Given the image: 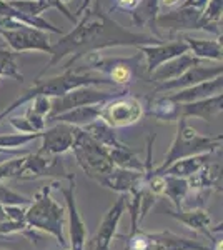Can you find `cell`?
<instances>
[{"instance_id":"6da1fadb","label":"cell","mask_w":223,"mask_h":250,"mask_svg":"<svg viewBox=\"0 0 223 250\" xmlns=\"http://www.w3.org/2000/svg\"><path fill=\"white\" fill-rule=\"evenodd\" d=\"M165 42L163 39L157 37L153 34L145 32H133L125 27H122L117 20L108 17L100 9V3H95V7L87 9L77 20L75 27L67 34L60 35L57 42L52 43L50 60L45 63V67L39 72L35 79H40L47 74L50 68L59 65L65 57L70 60L65 63L63 68L74 67L79 60L90 54L103 50L112 47H142V45H157Z\"/></svg>"},{"instance_id":"7a4b0ae2","label":"cell","mask_w":223,"mask_h":250,"mask_svg":"<svg viewBox=\"0 0 223 250\" xmlns=\"http://www.w3.org/2000/svg\"><path fill=\"white\" fill-rule=\"evenodd\" d=\"M85 85L115 87L110 80L102 77V75H99V74H93V72H77L74 67L65 68L63 74L55 75V77H47L43 80L35 79L34 85L30 88H27L25 92H22L17 100H14L5 110L0 112V124L9 115H12V112L17 110L20 105H25V104L30 102L35 95H47V97H50V99H55V97L67 94L72 88L85 87Z\"/></svg>"},{"instance_id":"3957f363","label":"cell","mask_w":223,"mask_h":250,"mask_svg":"<svg viewBox=\"0 0 223 250\" xmlns=\"http://www.w3.org/2000/svg\"><path fill=\"white\" fill-rule=\"evenodd\" d=\"M52 188H54V184L47 185L35 193V197L25 207V222L35 230L55 237V240L63 249H68L65 237L67 210L52 199Z\"/></svg>"},{"instance_id":"277c9868","label":"cell","mask_w":223,"mask_h":250,"mask_svg":"<svg viewBox=\"0 0 223 250\" xmlns=\"http://www.w3.org/2000/svg\"><path fill=\"white\" fill-rule=\"evenodd\" d=\"M223 137L222 135H202L198 134L193 127H190L186 119H178L177 120V134L173 139L170 150L165 155L163 162H162L155 168V173H162L167 167H170L173 162L185 157H192L198 154H206V152L217 150L222 145Z\"/></svg>"},{"instance_id":"5b68a950","label":"cell","mask_w":223,"mask_h":250,"mask_svg":"<svg viewBox=\"0 0 223 250\" xmlns=\"http://www.w3.org/2000/svg\"><path fill=\"white\" fill-rule=\"evenodd\" d=\"M87 59V57H83ZM142 54H135L133 57H108L100 59L97 54H92V57L87 59V62L82 67H75L77 72H93L102 77L108 79L115 87L127 88L135 79L145 77V70H142Z\"/></svg>"},{"instance_id":"8992f818","label":"cell","mask_w":223,"mask_h":250,"mask_svg":"<svg viewBox=\"0 0 223 250\" xmlns=\"http://www.w3.org/2000/svg\"><path fill=\"white\" fill-rule=\"evenodd\" d=\"M0 37L12 52L50 54L52 50V40L47 32L28 27L12 19H0Z\"/></svg>"},{"instance_id":"52a82bcc","label":"cell","mask_w":223,"mask_h":250,"mask_svg":"<svg viewBox=\"0 0 223 250\" xmlns=\"http://www.w3.org/2000/svg\"><path fill=\"white\" fill-rule=\"evenodd\" d=\"M72 154H74L77 164L90 179L103 175L113 168V164L108 157V150L93 140L83 128L75 127L74 144H72Z\"/></svg>"},{"instance_id":"ba28073f","label":"cell","mask_w":223,"mask_h":250,"mask_svg":"<svg viewBox=\"0 0 223 250\" xmlns=\"http://www.w3.org/2000/svg\"><path fill=\"white\" fill-rule=\"evenodd\" d=\"M125 250H212L198 240L180 237L173 232H143L140 229L130 232Z\"/></svg>"},{"instance_id":"9c48e42d","label":"cell","mask_w":223,"mask_h":250,"mask_svg":"<svg viewBox=\"0 0 223 250\" xmlns=\"http://www.w3.org/2000/svg\"><path fill=\"white\" fill-rule=\"evenodd\" d=\"M123 94H128V92H127V88H122V87H112V88H108V90H103V88H100L97 85H85V87L72 88L67 94L52 99V108L47 119L62 114V112L72 110V108H75V107L102 105L107 100L113 99V97L123 95Z\"/></svg>"},{"instance_id":"30bf717a","label":"cell","mask_w":223,"mask_h":250,"mask_svg":"<svg viewBox=\"0 0 223 250\" xmlns=\"http://www.w3.org/2000/svg\"><path fill=\"white\" fill-rule=\"evenodd\" d=\"M157 27L172 32V34H185L188 30H203L222 37V23H213L203 19V14L192 7H177L168 14H162L157 17Z\"/></svg>"},{"instance_id":"8fae6325","label":"cell","mask_w":223,"mask_h":250,"mask_svg":"<svg viewBox=\"0 0 223 250\" xmlns=\"http://www.w3.org/2000/svg\"><path fill=\"white\" fill-rule=\"evenodd\" d=\"M143 105L133 95H119L100 105V120L112 128H125L135 125L143 117Z\"/></svg>"},{"instance_id":"7c38bea8","label":"cell","mask_w":223,"mask_h":250,"mask_svg":"<svg viewBox=\"0 0 223 250\" xmlns=\"http://www.w3.org/2000/svg\"><path fill=\"white\" fill-rule=\"evenodd\" d=\"M47 177L57 180H70L75 175L67 170L62 155H48L42 152L25 154L19 180H37Z\"/></svg>"},{"instance_id":"4fadbf2b","label":"cell","mask_w":223,"mask_h":250,"mask_svg":"<svg viewBox=\"0 0 223 250\" xmlns=\"http://www.w3.org/2000/svg\"><path fill=\"white\" fill-rule=\"evenodd\" d=\"M62 195L67 204V227H68V237H70V250H85L87 245V224L80 217L79 207L75 200V177L68 180L67 187H62Z\"/></svg>"},{"instance_id":"5bb4252c","label":"cell","mask_w":223,"mask_h":250,"mask_svg":"<svg viewBox=\"0 0 223 250\" xmlns=\"http://www.w3.org/2000/svg\"><path fill=\"white\" fill-rule=\"evenodd\" d=\"M125 202H127V193H120L115 204L103 215V219L90 242L92 250H110V244L117 237V229H119L122 215L125 212Z\"/></svg>"},{"instance_id":"9a60e30c","label":"cell","mask_w":223,"mask_h":250,"mask_svg":"<svg viewBox=\"0 0 223 250\" xmlns=\"http://www.w3.org/2000/svg\"><path fill=\"white\" fill-rule=\"evenodd\" d=\"M139 54H142V57L145 60V77H150L153 70H157L162 63L168 62V60L178 57L182 54L188 52L186 43L182 40V37H178L177 40L172 42H162L157 45H142L137 47Z\"/></svg>"},{"instance_id":"2e32d148","label":"cell","mask_w":223,"mask_h":250,"mask_svg":"<svg viewBox=\"0 0 223 250\" xmlns=\"http://www.w3.org/2000/svg\"><path fill=\"white\" fill-rule=\"evenodd\" d=\"M222 74H223L222 63H218V65H215V67H205L200 63V65L188 68V70L183 72V74L178 75L175 79L160 82L152 94H160V92H177V90H182V88L202 83V82H205V80H212Z\"/></svg>"},{"instance_id":"e0dca14e","label":"cell","mask_w":223,"mask_h":250,"mask_svg":"<svg viewBox=\"0 0 223 250\" xmlns=\"http://www.w3.org/2000/svg\"><path fill=\"white\" fill-rule=\"evenodd\" d=\"M74 135H75V127L68 124H60L57 122L52 127H45L40 132V150L42 154L48 155H63L67 152H70L72 144H74Z\"/></svg>"},{"instance_id":"ac0fdd59","label":"cell","mask_w":223,"mask_h":250,"mask_svg":"<svg viewBox=\"0 0 223 250\" xmlns=\"http://www.w3.org/2000/svg\"><path fill=\"white\" fill-rule=\"evenodd\" d=\"M103 187L110 188L113 192L119 193H132L135 190H140L145 185V175L142 170H132V168H120L113 167L110 172L93 179Z\"/></svg>"},{"instance_id":"d6986e66","label":"cell","mask_w":223,"mask_h":250,"mask_svg":"<svg viewBox=\"0 0 223 250\" xmlns=\"http://www.w3.org/2000/svg\"><path fill=\"white\" fill-rule=\"evenodd\" d=\"M167 213L170 217H173L175 220L180 222V224L192 229L193 232L208 237L210 244L213 242L215 237L222 233V225L213 227V229L210 227V225H212V219H210L208 212H206L205 208H190V210H182V208L180 210H172V208H168Z\"/></svg>"},{"instance_id":"ffe728a7","label":"cell","mask_w":223,"mask_h":250,"mask_svg":"<svg viewBox=\"0 0 223 250\" xmlns=\"http://www.w3.org/2000/svg\"><path fill=\"white\" fill-rule=\"evenodd\" d=\"M222 94L195 100V102L180 104V117L182 119H200L205 122H212L218 115H222Z\"/></svg>"},{"instance_id":"44dd1931","label":"cell","mask_w":223,"mask_h":250,"mask_svg":"<svg viewBox=\"0 0 223 250\" xmlns=\"http://www.w3.org/2000/svg\"><path fill=\"white\" fill-rule=\"evenodd\" d=\"M200 63H203V60L193 57L190 52H186V54H182L175 59L168 60V62L162 63L157 70H153L152 74H150L148 79L157 83L165 82V80H172V79L178 77V75H182L183 72H186L188 68L200 65Z\"/></svg>"},{"instance_id":"7402d4cb","label":"cell","mask_w":223,"mask_h":250,"mask_svg":"<svg viewBox=\"0 0 223 250\" xmlns=\"http://www.w3.org/2000/svg\"><path fill=\"white\" fill-rule=\"evenodd\" d=\"M222 92H223V77L218 75V77H215L212 80H205V82L197 83V85L177 90L175 94H170V99L175 100L178 104H186V102H195V100H202L206 99V97L222 94Z\"/></svg>"},{"instance_id":"603a6c76","label":"cell","mask_w":223,"mask_h":250,"mask_svg":"<svg viewBox=\"0 0 223 250\" xmlns=\"http://www.w3.org/2000/svg\"><path fill=\"white\" fill-rule=\"evenodd\" d=\"M182 40L186 43L188 52L193 57L200 59V60H212V62H220L223 59V47L222 42L215 39H195L188 34H180Z\"/></svg>"},{"instance_id":"cb8c5ba5","label":"cell","mask_w":223,"mask_h":250,"mask_svg":"<svg viewBox=\"0 0 223 250\" xmlns=\"http://www.w3.org/2000/svg\"><path fill=\"white\" fill-rule=\"evenodd\" d=\"M100 119V105H85L75 107L72 110L62 112V114L47 119V124H68L72 127H85V125L95 122Z\"/></svg>"},{"instance_id":"d4e9b609","label":"cell","mask_w":223,"mask_h":250,"mask_svg":"<svg viewBox=\"0 0 223 250\" xmlns=\"http://www.w3.org/2000/svg\"><path fill=\"white\" fill-rule=\"evenodd\" d=\"M210 160H212V152L185 157V159H180V160H177V162H173L162 173H165V175H173V177H182V179H190V177H193L197 172H200Z\"/></svg>"},{"instance_id":"484cf974","label":"cell","mask_w":223,"mask_h":250,"mask_svg":"<svg viewBox=\"0 0 223 250\" xmlns=\"http://www.w3.org/2000/svg\"><path fill=\"white\" fill-rule=\"evenodd\" d=\"M143 114L160 122H177L180 119V104L170 99V95L155 97V99H148V108Z\"/></svg>"},{"instance_id":"4316f807","label":"cell","mask_w":223,"mask_h":250,"mask_svg":"<svg viewBox=\"0 0 223 250\" xmlns=\"http://www.w3.org/2000/svg\"><path fill=\"white\" fill-rule=\"evenodd\" d=\"M85 132H87L88 135L92 137L93 140H97L100 145H103L105 148H115V147H120L122 140L117 137V132L115 128H112L110 125H107L103 122V120H95V122L85 125V127H82Z\"/></svg>"},{"instance_id":"83f0119b","label":"cell","mask_w":223,"mask_h":250,"mask_svg":"<svg viewBox=\"0 0 223 250\" xmlns=\"http://www.w3.org/2000/svg\"><path fill=\"white\" fill-rule=\"evenodd\" d=\"M158 0H140V3L132 10V20L137 27L148 25L157 34V17H158Z\"/></svg>"},{"instance_id":"f1b7e54d","label":"cell","mask_w":223,"mask_h":250,"mask_svg":"<svg viewBox=\"0 0 223 250\" xmlns=\"http://www.w3.org/2000/svg\"><path fill=\"white\" fill-rule=\"evenodd\" d=\"M108 157H110L113 167L120 168H132V170L143 172V162L139 159V155L132 150L128 145L122 144L120 147L108 148Z\"/></svg>"},{"instance_id":"f546056e","label":"cell","mask_w":223,"mask_h":250,"mask_svg":"<svg viewBox=\"0 0 223 250\" xmlns=\"http://www.w3.org/2000/svg\"><path fill=\"white\" fill-rule=\"evenodd\" d=\"M165 179V187H163V193L162 195L168 197L172 200V204L175 205L177 210H180V204L182 200L185 199V195L190 192V185L188 180L182 179V177H173V175H165L162 173Z\"/></svg>"},{"instance_id":"4dcf8cb0","label":"cell","mask_w":223,"mask_h":250,"mask_svg":"<svg viewBox=\"0 0 223 250\" xmlns=\"http://www.w3.org/2000/svg\"><path fill=\"white\" fill-rule=\"evenodd\" d=\"M0 77L14 79L15 82H23V75L19 72L14 59V52L0 47Z\"/></svg>"},{"instance_id":"1f68e13d","label":"cell","mask_w":223,"mask_h":250,"mask_svg":"<svg viewBox=\"0 0 223 250\" xmlns=\"http://www.w3.org/2000/svg\"><path fill=\"white\" fill-rule=\"evenodd\" d=\"M40 139V134H9V135H0V148L3 152H12V150H17L20 147H25L34 140Z\"/></svg>"},{"instance_id":"d6a6232c","label":"cell","mask_w":223,"mask_h":250,"mask_svg":"<svg viewBox=\"0 0 223 250\" xmlns=\"http://www.w3.org/2000/svg\"><path fill=\"white\" fill-rule=\"evenodd\" d=\"M37 232L32 229L25 220H3L0 222V235H14V233H23L32 242L37 240Z\"/></svg>"},{"instance_id":"836d02e7","label":"cell","mask_w":223,"mask_h":250,"mask_svg":"<svg viewBox=\"0 0 223 250\" xmlns=\"http://www.w3.org/2000/svg\"><path fill=\"white\" fill-rule=\"evenodd\" d=\"M25 160V154L19 157H12L9 160H3L0 164V182L2 180H10V179H19L20 172H22V165Z\"/></svg>"},{"instance_id":"e575fe53","label":"cell","mask_w":223,"mask_h":250,"mask_svg":"<svg viewBox=\"0 0 223 250\" xmlns=\"http://www.w3.org/2000/svg\"><path fill=\"white\" fill-rule=\"evenodd\" d=\"M30 200L32 199L12 190L7 185L0 184V205H2V207H5V205H28Z\"/></svg>"},{"instance_id":"d590c367","label":"cell","mask_w":223,"mask_h":250,"mask_svg":"<svg viewBox=\"0 0 223 250\" xmlns=\"http://www.w3.org/2000/svg\"><path fill=\"white\" fill-rule=\"evenodd\" d=\"M30 105H28L27 110L32 112V114L43 117L47 120L48 114H50V108H52V99L47 95H35L34 99L30 100Z\"/></svg>"},{"instance_id":"8d00e7d4","label":"cell","mask_w":223,"mask_h":250,"mask_svg":"<svg viewBox=\"0 0 223 250\" xmlns=\"http://www.w3.org/2000/svg\"><path fill=\"white\" fill-rule=\"evenodd\" d=\"M222 12H223V0H208L205 9L202 10L203 19L213 23H222Z\"/></svg>"},{"instance_id":"74e56055","label":"cell","mask_w":223,"mask_h":250,"mask_svg":"<svg viewBox=\"0 0 223 250\" xmlns=\"http://www.w3.org/2000/svg\"><path fill=\"white\" fill-rule=\"evenodd\" d=\"M5 120H9L10 127L14 128L15 132H19V134H39V132H35V128L32 127V124L28 122V119L25 115H9Z\"/></svg>"},{"instance_id":"f35d334b","label":"cell","mask_w":223,"mask_h":250,"mask_svg":"<svg viewBox=\"0 0 223 250\" xmlns=\"http://www.w3.org/2000/svg\"><path fill=\"white\" fill-rule=\"evenodd\" d=\"M25 207L27 205H5L3 210L9 220H25Z\"/></svg>"},{"instance_id":"ab89813d","label":"cell","mask_w":223,"mask_h":250,"mask_svg":"<svg viewBox=\"0 0 223 250\" xmlns=\"http://www.w3.org/2000/svg\"><path fill=\"white\" fill-rule=\"evenodd\" d=\"M140 3V0H117L115 5L112 7V10H128L132 12L137 5Z\"/></svg>"},{"instance_id":"60d3db41","label":"cell","mask_w":223,"mask_h":250,"mask_svg":"<svg viewBox=\"0 0 223 250\" xmlns=\"http://www.w3.org/2000/svg\"><path fill=\"white\" fill-rule=\"evenodd\" d=\"M183 0H158V9H167V10H173L177 7L182 5Z\"/></svg>"},{"instance_id":"b9f144b4","label":"cell","mask_w":223,"mask_h":250,"mask_svg":"<svg viewBox=\"0 0 223 250\" xmlns=\"http://www.w3.org/2000/svg\"><path fill=\"white\" fill-rule=\"evenodd\" d=\"M206 3H208V0H183L180 7H192V9L203 10Z\"/></svg>"},{"instance_id":"7bdbcfd3","label":"cell","mask_w":223,"mask_h":250,"mask_svg":"<svg viewBox=\"0 0 223 250\" xmlns=\"http://www.w3.org/2000/svg\"><path fill=\"white\" fill-rule=\"evenodd\" d=\"M90 3H92V0H82V3H80V7H79V9H77V12H75V14H74L75 17L79 19L80 15H82L83 12L88 9V7H90Z\"/></svg>"},{"instance_id":"ee69618b","label":"cell","mask_w":223,"mask_h":250,"mask_svg":"<svg viewBox=\"0 0 223 250\" xmlns=\"http://www.w3.org/2000/svg\"><path fill=\"white\" fill-rule=\"evenodd\" d=\"M7 220V215H5V210H3V207L0 205V222Z\"/></svg>"},{"instance_id":"f6af8a7d","label":"cell","mask_w":223,"mask_h":250,"mask_svg":"<svg viewBox=\"0 0 223 250\" xmlns=\"http://www.w3.org/2000/svg\"><path fill=\"white\" fill-rule=\"evenodd\" d=\"M60 2H62V3H67V2H70V0H60Z\"/></svg>"},{"instance_id":"bcb514c9","label":"cell","mask_w":223,"mask_h":250,"mask_svg":"<svg viewBox=\"0 0 223 250\" xmlns=\"http://www.w3.org/2000/svg\"><path fill=\"white\" fill-rule=\"evenodd\" d=\"M0 154H7V152H3V150H2V148H0Z\"/></svg>"},{"instance_id":"7dc6e473","label":"cell","mask_w":223,"mask_h":250,"mask_svg":"<svg viewBox=\"0 0 223 250\" xmlns=\"http://www.w3.org/2000/svg\"><path fill=\"white\" fill-rule=\"evenodd\" d=\"M63 250H70V249H63Z\"/></svg>"}]
</instances>
